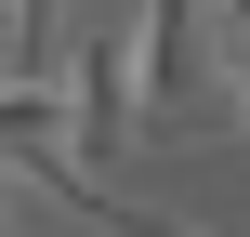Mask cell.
<instances>
[{"label":"cell","mask_w":250,"mask_h":237,"mask_svg":"<svg viewBox=\"0 0 250 237\" xmlns=\"http://www.w3.org/2000/svg\"><path fill=\"white\" fill-rule=\"evenodd\" d=\"M0 79H13V53H0Z\"/></svg>","instance_id":"5"},{"label":"cell","mask_w":250,"mask_h":237,"mask_svg":"<svg viewBox=\"0 0 250 237\" xmlns=\"http://www.w3.org/2000/svg\"><path fill=\"white\" fill-rule=\"evenodd\" d=\"M237 106H250V66H237Z\"/></svg>","instance_id":"4"},{"label":"cell","mask_w":250,"mask_h":237,"mask_svg":"<svg viewBox=\"0 0 250 237\" xmlns=\"http://www.w3.org/2000/svg\"><path fill=\"white\" fill-rule=\"evenodd\" d=\"M53 13H66V0H0V53H13V79H40V53H53Z\"/></svg>","instance_id":"3"},{"label":"cell","mask_w":250,"mask_h":237,"mask_svg":"<svg viewBox=\"0 0 250 237\" xmlns=\"http://www.w3.org/2000/svg\"><path fill=\"white\" fill-rule=\"evenodd\" d=\"M53 119H66V172H79V185H105V158L132 145V0L79 26L66 79H53Z\"/></svg>","instance_id":"2"},{"label":"cell","mask_w":250,"mask_h":237,"mask_svg":"<svg viewBox=\"0 0 250 237\" xmlns=\"http://www.w3.org/2000/svg\"><path fill=\"white\" fill-rule=\"evenodd\" d=\"M237 92V26L211 0H132V132H198Z\"/></svg>","instance_id":"1"}]
</instances>
